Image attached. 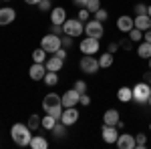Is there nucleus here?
Segmentation results:
<instances>
[{"instance_id":"nucleus-1","label":"nucleus","mask_w":151,"mask_h":149,"mask_svg":"<svg viewBox=\"0 0 151 149\" xmlns=\"http://www.w3.org/2000/svg\"><path fill=\"white\" fill-rule=\"evenodd\" d=\"M10 137L16 145L28 147L30 145V139H32V129L28 125H22V123H14L12 129H10Z\"/></svg>"},{"instance_id":"nucleus-2","label":"nucleus","mask_w":151,"mask_h":149,"mask_svg":"<svg viewBox=\"0 0 151 149\" xmlns=\"http://www.w3.org/2000/svg\"><path fill=\"white\" fill-rule=\"evenodd\" d=\"M63 109H65V107H63V99H60V95H57V93H48L47 97L42 99V111H45V113L60 119Z\"/></svg>"},{"instance_id":"nucleus-3","label":"nucleus","mask_w":151,"mask_h":149,"mask_svg":"<svg viewBox=\"0 0 151 149\" xmlns=\"http://www.w3.org/2000/svg\"><path fill=\"white\" fill-rule=\"evenodd\" d=\"M63 32L73 36V38H79L81 35H85V22L79 18H67L63 22Z\"/></svg>"},{"instance_id":"nucleus-4","label":"nucleus","mask_w":151,"mask_h":149,"mask_svg":"<svg viewBox=\"0 0 151 149\" xmlns=\"http://www.w3.org/2000/svg\"><path fill=\"white\" fill-rule=\"evenodd\" d=\"M149 97H151V85L149 83L141 81V83H137L133 87V101L137 105H147Z\"/></svg>"},{"instance_id":"nucleus-5","label":"nucleus","mask_w":151,"mask_h":149,"mask_svg":"<svg viewBox=\"0 0 151 149\" xmlns=\"http://www.w3.org/2000/svg\"><path fill=\"white\" fill-rule=\"evenodd\" d=\"M40 46L47 50L48 55H55L58 48L63 46V42H60V36L55 35V32H48V35H45L42 38H40Z\"/></svg>"},{"instance_id":"nucleus-6","label":"nucleus","mask_w":151,"mask_h":149,"mask_svg":"<svg viewBox=\"0 0 151 149\" xmlns=\"http://www.w3.org/2000/svg\"><path fill=\"white\" fill-rule=\"evenodd\" d=\"M79 67H81V71L87 73V75H95L97 71L101 69V67H99V58H95L93 55H83L81 60H79Z\"/></svg>"},{"instance_id":"nucleus-7","label":"nucleus","mask_w":151,"mask_h":149,"mask_svg":"<svg viewBox=\"0 0 151 149\" xmlns=\"http://www.w3.org/2000/svg\"><path fill=\"white\" fill-rule=\"evenodd\" d=\"M85 35H87V36H93V38H103V35H105L103 22H99L97 18L87 20V22H85Z\"/></svg>"},{"instance_id":"nucleus-8","label":"nucleus","mask_w":151,"mask_h":149,"mask_svg":"<svg viewBox=\"0 0 151 149\" xmlns=\"http://www.w3.org/2000/svg\"><path fill=\"white\" fill-rule=\"evenodd\" d=\"M83 55H97L99 53V48H101V42H99V38H93V36H85L81 40V45H79Z\"/></svg>"},{"instance_id":"nucleus-9","label":"nucleus","mask_w":151,"mask_h":149,"mask_svg":"<svg viewBox=\"0 0 151 149\" xmlns=\"http://www.w3.org/2000/svg\"><path fill=\"white\" fill-rule=\"evenodd\" d=\"M79 117H81V115H79V109H77V107H67V109H63V115H60L58 121L65 123L67 127H73L79 121Z\"/></svg>"},{"instance_id":"nucleus-10","label":"nucleus","mask_w":151,"mask_h":149,"mask_svg":"<svg viewBox=\"0 0 151 149\" xmlns=\"http://www.w3.org/2000/svg\"><path fill=\"white\" fill-rule=\"evenodd\" d=\"M60 99H63V107H65V109H67V107H77L79 101H81V93L73 87V89H69L67 93H63Z\"/></svg>"},{"instance_id":"nucleus-11","label":"nucleus","mask_w":151,"mask_h":149,"mask_svg":"<svg viewBox=\"0 0 151 149\" xmlns=\"http://www.w3.org/2000/svg\"><path fill=\"white\" fill-rule=\"evenodd\" d=\"M101 137H103L105 143H109V145H113V143H117V137H119V129H117L115 125H105L101 127Z\"/></svg>"},{"instance_id":"nucleus-12","label":"nucleus","mask_w":151,"mask_h":149,"mask_svg":"<svg viewBox=\"0 0 151 149\" xmlns=\"http://www.w3.org/2000/svg\"><path fill=\"white\" fill-rule=\"evenodd\" d=\"M119 149H135L137 147V143H135V137L131 135V133H119V137H117V143H115Z\"/></svg>"},{"instance_id":"nucleus-13","label":"nucleus","mask_w":151,"mask_h":149,"mask_svg":"<svg viewBox=\"0 0 151 149\" xmlns=\"http://www.w3.org/2000/svg\"><path fill=\"white\" fill-rule=\"evenodd\" d=\"M16 20V10L10 6H2L0 8V26H8Z\"/></svg>"},{"instance_id":"nucleus-14","label":"nucleus","mask_w":151,"mask_h":149,"mask_svg":"<svg viewBox=\"0 0 151 149\" xmlns=\"http://www.w3.org/2000/svg\"><path fill=\"white\" fill-rule=\"evenodd\" d=\"M45 75H47V67H45V63H32V67L28 69V77L32 81H42L45 79Z\"/></svg>"},{"instance_id":"nucleus-15","label":"nucleus","mask_w":151,"mask_h":149,"mask_svg":"<svg viewBox=\"0 0 151 149\" xmlns=\"http://www.w3.org/2000/svg\"><path fill=\"white\" fill-rule=\"evenodd\" d=\"M133 26H135V18L129 16V14H123V16L117 18V30L119 32H129Z\"/></svg>"},{"instance_id":"nucleus-16","label":"nucleus","mask_w":151,"mask_h":149,"mask_svg":"<svg viewBox=\"0 0 151 149\" xmlns=\"http://www.w3.org/2000/svg\"><path fill=\"white\" fill-rule=\"evenodd\" d=\"M45 67H47V71H55V73H58V71H63V67H65V60L58 58L57 55H50V57L45 60Z\"/></svg>"},{"instance_id":"nucleus-17","label":"nucleus","mask_w":151,"mask_h":149,"mask_svg":"<svg viewBox=\"0 0 151 149\" xmlns=\"http://www.w3.org/2000/svg\"><path fill=\"white\" fill-rule=\"evenodd\" d=\"M67 20V10L63 6H55L50 10V24H63Z\"/></svg>"},{"instance_id":"nucleus-18","label":"nucleus","mask_w":151,"mask_h":149,"mask_svg":"<svg viewBox=\"0 0 151 149\" xmlns=\"http://www.w3.org/2000/svg\"><path fill=\"white\" fill-rule=\"evenodd\" d=\"M119 121H121V117H119V111H117V109H107V111H105V115H103L105 125H115L117 127Z\"/></svg>"},{"instance_id":"nucleus-19","label":"nucleus","mask_w":151,"mask_h":149,"mask_svg":"<svg viewBox=\"0 0 151 149\" xmlns=\"http://www.w3.org/2000/svg\"><path fill=\"white\" fill-rule=\"evenodd\" d=\"M135 28H139V30H149L151 28V16L149 14H137L135 16Z\"/></svg>"},{"instance_id":"nucleus-20","label":"nucleus","mask_w":151,"mask_h":149,"mask_svg":"<svg viewBox=\"0 0 151 149\" xmlns=\"http://www.w3.org/2000/svg\"><path fill=\"white\" fill-rule=\"evenodd\" d=\"M117 99L121 103H131L133 101V87H121L117 91Z\"/></svg>"},{"instance_id":"nucleus-21","label":"nucleus","mask_w":151,"mask_h":149,"mask_svg":"<svg viewBox=\"0 0 151 149\" xmlns=\"http://www.w3.org/2000/svg\"><path fill=\"white\" fill-rule=\"evenodd\" d=\"M28 147H32V149H47L48 147V141H47L45 135H32Z\"/></svg>"},{"instance_id":"nucleus-22","label":"nucleus","mask_w":151,"mask_h":149,"mask_svg":"<svg viewBox=\"0 0 151 149\" xmlns=\"http://www.w3.org/2000/svg\"><path fill=\"white\" fill-rule=\"evenodd\" d=\"M113 63H115V57H113V53H103L101 57H99V67L101 69H109V67H113Z\"/></svg>"},{"instance_id":"nucleus-23","label":"nucleus","mask_w":151,"mask_h":149,"mask_svg":"<svg viewBox=\"0 0 151 149\" xmlns=\"http://www.w3.org/2000/svg\"><path fill=\"white\" fill-rule=\"evenodd\" d=\"M137 55H139V58H147L151 57V42H147V40H141L139 46H137Z\"/></svg>"},{"instance_id":"nucleus-24","label":"nucleus","mask_w":151,"mask_h":149,"mask_svg":"<svg viewBox=\"0 0 151 149\" xmlns=\"http://www.w3.org/2000/svg\"><path fill=\"white\" fill-rule=\"evenodd\" d=\"M45 85L47 87H57L58 85V73H55V71H47V75H45Z\"/></svg>"},{"instance_id":"nucleus-25","label":"nucleus","mask_w":151,"mask_h":149,"mask_svg":"<svg viewBox=\"0 0 151 149\" xmlns=\"http://www.w3.org/2000/svg\"><path fill=\"white\" fill-rule=\"evenodd\" d=\"M50 133H52V137H57V139H63L65 135H67V125L58 121L57 125H55L52 129H50Z\"/></svg>"},{"instance_id":"nucleus-26","label":"nucleus","mask_w":151,"mask_h":149,"mask_svg":"<svg viewBox=\"0 0 151 149\" xmlns=\"http://www.w3.org/2000/svg\"><path fill=\"white\" fill-rule=\"evenodd\" d=\"M47 50H45V48H42V46H40V48H35V50H32V63H45V60H47Z\"/></svg>"},{"instance_id":"nucleus-27","label":"nucleus","mask_w":151,"mask_h":149,"mask_svg":"<svg viewBox=\"0 0 151 149\" xmlns=\"http://www.w3.org/2000/svg\"><path fill=\"white\" fill-rule=\"evenodd\" d=\"M57 123H58V119H57V117H52V115L47 113L45 117H42V129H45V131H50Z\"/></svg>"},{"instance_id":"nucleus-28","label":"nucleus","mask_w":151,"mask_h":149,"mask_svg":"<svg viewBox=\"0 0 151 149\" xmlns=\"http://www.w3.org/2000/svg\"><path fill=\"white\" fill-rule=\"evenodd\" d=\"M26 125L30 127V129H32V131H38V127H42V117H38V115H30V117H28V123H26Z\"/></svg>"},{"instance_id":"nucleus-29","label":"nucleus","mask_w":151,"mask_h":149,"mask_svg":"<svg viewBox=\"0 0 151 149\" xmlns=\"http://www.w3.org/2000/svg\"><path fill=\"white\" fill-rule=\"evenodd\" d=\"M127 35H129V40H131L133 45H135V42H141V40H143V30H139V28H135V26H133V28L129 30Z\"/></svg>"},{"instance_id":"nucleus-30","label":"nucleus","mask_w":151,"mask_h":149,"mask_svg":"<svg viewBox=\"0 0 151 149\" xmlns=\"http://www.w3.org/2000/svg\"><path fill=\"white\" fill-rule=\"evenodd\" d=\"M135 143H137L135 149H145L147 147V135H145V133H137V135H135Z\"/></svg>"},{"instance_id":"nucleus-31","label":"nucleus","mask_w":151,"mask_h":149,"mask_svg":"<svg viewBox=\"0 0 151 149\" xmlns=\"http://www.w3.org/2000/svg\"><path fill=\"white\" fill-rule=\"evenodd\" d=\"M99 8H101V0H89L87 2V10L91 12V14H95Z\"/></svg>"},{"instance_id":"nucleus-32","label":"nucleus","mask_w":151,"mask_h":149,"mask_svg":"<svg viewBox=\"0 0 151 149\" xmlns=\"http://www.w3.org/2000/svg\"><path fill=\"white\" fill-rule=\"evenodd\" d=\"M77 18H79V20H83V22H87V20H91V12L87 10V8H79Z\"/></svg>"},{"instance_id":"nucleus-33","label":"nucleus","mask_w":151,"mask_h":149,"mask_svg":"<svg viewBox=\"0 0 151 149\" xmlns=\"http://www.w3.org/2000/svg\"><path fill=\"white\" fill-rule=\"evenodd\" d=\"M95 18H97V20H99V22H105V20H107V18H109V12L105 10V8H99V10L95 12Z\"/></svg>"},{"instance_id":"nucleus-34","label":"nucleus","mask_w":151,"mask_h":149,"mask_svg":"<svg viewBox=\"0 0 151 149\" xmlns=\"http://www.w3.org/2000/svg\"><path fill=\"white\" fill-rule=\"evenodd\" d=\"M50 2H52V0H40V2H38V10H42V12H50V10H52Z\"/></svg>"},{"instance_id":"nucleus-35","label":"nucleus","mask_w":151,"mask_h":149,"mask_svg":"<svg viewBox=\"0 0 151 149\" xmlns=\"http://www.w3.org/2000/svg\"><path fill=\"white\" fill-rule=\"evenodd\" d=\"M60 42H63V48H67V50H69L70 46H73V36L63 35V36H60Z\"/></svg>"},{"instance_id":"nucleus-36","label":"nucleus","mask_w":151,"mask_h":149,"mask_svg":"<svg viewBox=\"0 0 151 149\" xmlns=\"http://www.w3.org/2000/svg\"><path fill=\"white\" fill-rule=\"evenodd\" d=\"M75 89L81 93V95H85V93H87V83H85L83 79H79L77 83H75Z\"/></svg>"},{"instance_id":"nucleus-37","label":"nucleus","mask_w":151,"mask_h":149,"mask_svg":"<svg viewBox=\"0 0 151 149\" xmlns=\"http://www.w3.org/2000/svg\"><path fill=\"white\" fill-rule=\"evenodd\" d=\"M147 6H149V4H143V2L135 4V16H137V14H147Z\"/></svg>"},{"instance_id":"nucleus-38","label":"nucleus","mask_w":151,"mask_h":149,"mask_svg":"<svg viewBox=\"0 0 151 149\" xmlns=\"http://www.w3.org/2000/svg\"><path fill=\"white\" fill-rule=\"evenodd\" d=\"M119 46H121V48H125V50H131V46H133V42L129 40V36H127V38H123V40L119 42Z\"/></svg>"},{"instance_id":"nucleus-39","label":"nucleus","mask_w":151,"mask_h":149,"mask_svg":"<svg viewBox=\"0 0 151 149\" xmlns=\"http://www.w3.org/2000/svg\"><path fill=\"white\" fill-rule=\"evenodd\" d=\"M50 32L63 36V35H65V32H63V24H52V26H50Z\"/></svg>"},{"instance_id":"nucleus-40","label":"nucleus","mask_w":151,"mask_h":149,"mask_svg":"<svg viewBox=\"0 0 151 149\" xmlns=\"http://www.w3.org/2000/svg\"><path fill=\"white\" fill-rule=\"evenodd\" d=\"M79 105H83V107H89L91 105V97L85 93V95H81V101H79Z\"/></svg>"},{"instance_id":"nucleus-41","label":"nucleus","mask_w":151,"mask_h":149,"mask_svg":"<svg viewBox=\"0 0 151 149\" xmlns=\"http://www.w3.org/2000/svg\"><path fill=\"white\" fill-rule=\"evenodd\" d=\"M55 55H57L58 58H63V60H67V55H69V53H67V48H63V46H60V48H58Z\"/></svg>"},{"instance_id":"nucleus-42","label":"nucleus","mask_w":151,"mask_h":149,"mask_svg":"<svg viewBox=\"0 0 151 149\" xmlns=\"http://www.w3.org/2000/svg\"><path fill=\"white\" fill-rule=\"evenodd\" d=\"M119 48H121V46H119V42H109V48H107V50L115 55V53H117V50H119Z\"/></svg>"},{"instance_id":"nucleus-43","label":"nucleus","mask_w":151,"mask_h":149,"mask_svg":"<svg viewBox=\"0 0 151 149\" xmlns=\"http://www.w3.org/2000/svg\"><path fill=\"white\" fill-rule=\"evenodd\" d=\"M87 2H89V0H73V4H75L77 8H87Z\"/></svg>"},{"instance_id":"nucleus-44","label":"nucleus","mask_w":151,"mask_h":149,"mask_svg":"<svg viewBox=\"0 0 151 149\" xmlns=\"http://www.w3.org/2000/svg\"><path fill=\"white\" fill-rule=\"evenodd\" d=\"M143 81H145V83H149V85H151V69L143 73Z\"/></svg>"},{"instance_id":"nucleus-45","label":"nucleus","mask_w":151,"mask_h":149,"mask_svg":"<svg viewBox=\"0 0 151 149\" xmlns=\"http://www.w3.org/2000/svg\"><path fill=\"white\" fill-rule=\"evenodd\" d=\"M143 40L151 42V30H145V32H143Z\"/></svg>"},{"instance_id":"nucleus-46","label":"nucleus","mask_w":151,"mask_h":149,"mask_svg":"<svg viewBox=\"0 0 151 149\" xmlns=\"http://www.w3.org/2000/svg\"><path fill=\"white\" fill-rule=\"evenodd\" d=\"M24 2H26L28 6H38V2H40V0H24Z\"/></svg>"},{"instance_id":"nucleus-47","label":"nucleus","mask_w":151,"mask_h":149,"mask_svg":"<svg viewBox=\"0 0 151 149\" xmlns=\"http://www.w3.org/2000/svg\"><path fill=\"white\" fill-rule=\"evenodd\" d=\"M147 14H149V16H151V4H149V6H147Z\"/></svg>"},{"instance_id":"nucleus-48","label":"nucleus","mask_w":151,"mask_h":149,"mask_svg":"<svg viewBox=\"0 0 151 149\" xmlns=\"http://www.w3.org/2000/svg\"><path fill=\"white\" fill-rule=\"evenodd\" d=\"M147 63H149V69H151V57H149V58H147Z\"/></svg>"},{"instance_id":"nucleus-49","label":"nucleus","mask_w":151,"mask_h":149,"mask_svg":"<svg viewBox=\"0 0 151 149\" xmlns=\"http://www.w3.org/2000/svg\"><path fill=\"white\" fill-rule=\"evenodd\" d=\"M147 105H151V97H149V101H147Z\"/></svg>"},{"instance_id":"nucleus-50","label":"nucleus","mask_w":151,"mask_h":149,"mask_svg":"<svg viewBox=\"0 0 151 149\" xmlns=\"http://www.w3.org/2000/svg\"><path fill=\"white\" fill-rule=\"evenodd\" d=\"M2 2H10V0H2Z\"/></svg>"},{"instance_id":"nucleus-51","label":"nucleus","mask_w":151,"mask_h":149,"mask_svg":"<svg viewBox=\"0 0 151 149\" xmlns=\"http://www.w3.org/2000/svg\"><path fill=\"white\" fill-rule=\"evenodd\" d=\"M149 129H151V123H149Z\"/></svg>"},{"instance_id":"nucleus-52","label":"nucleus","mask_w":151,"mask_h":149,"mask_svg":"<svg viewBox=\"0 0 151 149\" xmlns=\"http://www.w3.org/2000/svg\"><path fill=\"white\" fill-rule=\"evenodd\" d=\"M149 30H151V28H149Z\"/></svg>"}]
</instances>
